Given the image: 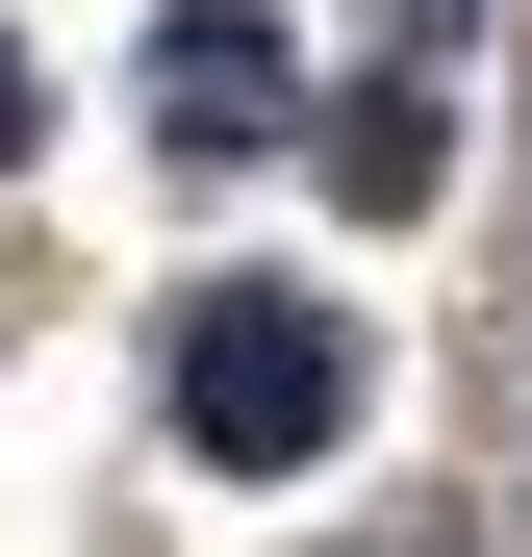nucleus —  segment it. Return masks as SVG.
Segmentation results:
<instances>
[{"instance_id":"obj_1","label":"nucleus","mask_w":532,"mask_h":557,"mask_svg":"<svg viewBox=\"0 0 532 557\" xmlns=\"http://www.w3.org/2000/svg\"><path fill=\"white\" fill-rule=\"evenodd\" d=\"M355 406H381L355 305H305V278H203L177 305V456L203 482H305V456H355Z\"/></svg>"},{"instance_id":"obj_2","label":"nucleus","mask_w":532,"mask_h":557,"mask_svg":"<svg viewBox=\"0 0 532 557\" xmlns=\"http://www.w3.org/2000/svg\"><path fill=\"white\" fill-rule=\"evenodd\" d=\"M280 102H305V76H280L253 0H177V26H152V152H177V177H253V152H280Z\"/></svg>"},{"instance_id":"obj_3","label":"nucleus","mask_w":532,"mask_h":557,"mask_svg":"<svg viewBox=\"0 0 532 557\" xmlns=\"http://www.w3.org/2000/svg\"><path fill=\"white\" fill-rule=\"evenodd\" d=\"M431 177H457V102H431V51H381V76L330 102V203H355V228H431Z\"/></svg>"},{"instance_id":"obj_4","label":"nucleus","mask_w":532,"mask_h":557,"mask_svg":"<svg viewBox=\"0 0 532 557\" xmlns=\"http://www.w3.org/2000/svg\"><path fill=\"white\" fill-rule=\"evenodd\" d=\"M26 127H51V76H26V26H0V177H26Z\"/></svg>"},{"instance_id":"obj_5","label":"nucleus","mask_w":532,"mask_h":557,"mask_svg":"<svg viewBox=\"0 0 532 557\" xmlns=\"http://www.w3.org/2000/svg\"><path fill=\"white\" fill-rule=\"evenodd\" d=\"M381 26H406V51H431V26H457V0H381Z\"/></svg>"}]
</instances>
